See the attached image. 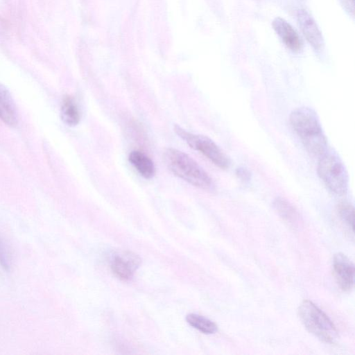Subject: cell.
Listing matches in <instances>:
<instances>
[{
	"instance_id": "obj_10",
	"label": "cell",
	"mask_w": 355,
	"mask_h": 355,
	"mask_svg": "<svg viewBox=\"0 0 355 355\" xmlns=\"http://www.w3.org/2000/svg\"><path fill=\"white\" fill-rule=\"evenodd\" d=\"M0 119L6 124L15 126L17 123L16 106L6 86L0 84Z\"/></svg>"
},
{
	"instance_id": "obj_17",
	"label": "cell",
	"mask_w": 355,
	"mask_h": 355,
	"mask_svg": "<svg viewBox=\"0 0 355 355\" xmlns=\"http://www.w3.org/2000/svg\"><path fill=\"white\" fill-rule=\"evenodd\" d=\"M236 175L243 181H248L250 180V172L245 168H239L236 170Z\"/></svg>"
},
{
	"instance_id": "obj_16",
	"label": "cell",
	"mask_w": 355,
	"mask_h": 355,
	"mask_svg": "<svg viewBox=\"0 0 355 355\" xmlns=\"http://www.w3.org/2000/svg\"><path fill=\"white\" fill-rule=\"evenodd\" d=\"M0 265L5 270H10L11 256L8 246L0 234Z\"/></svg>"
},
{
	"instance_id": "obj_4",
	"label": "cell",
	"mask_w": 355,
	"mask_h": 355,
	"mask_svg": "<svg viewBox=\"0 0 355 355\" xmlns=\"http://www.w3.org/2000/svg\"><path fill=\"white\" fill-rule=\"evenodd\" d=\"M318 173L327 187L337 195L345 194L348 189V175L340 159L327 152L320 156Z\"/></svg>"
},
{
	"instance_id": "obj_6",
	"label": "cell",
	"mask_w": 355,
	"mask_h": 355,
	"mask_svg": "<svg viewBox=\"0 0 355 355\" xmlns=\"http://www.w3.org/2000/svg\"><path fill=\"white\" fill-rule=\"evenodd\" d=\"M297 21L304 37L318 52L323 50L324 41L322 32L312 15L306 9L302 8L297 11Z\"/></svg>"
},
{
	"instance_id": "obj_18",
	"label": "cell",
	"mask_w": 355,
	"mask_h": 355,
	"mask_svg": "<svg viewBox=\"0 0 355 355\" xmlns=\"http://www.w3.org/2000/svg\"><path fill=\"white\" fill-rule=\"evenodd\" d=\"M354 0H345L346 6L349 8V10L352 13L354 12Z\"/></svg>"
},
{
	"instance_id": "obj_2",
	"label": "cell",
	"mask_w": 355,
	"mask_h": 355,
	"mask_svg": "<svg viewBox=\"0 0 355 355\" xmlns=\"http://www.w3.org/2000/svg\"><path fill=\"white\" fill-rule=\"evenodd\" d=\"M164 161L168 168L177 176L205 190H212L214 184L209 174L190 156L175 148H168L164 153Z\"/></svg>"
},
{
	"instance_id": "obj_5",
	"label": "cell",
	"mask_w": 355,
	"mask_h": 355,
	"mask_svg": "<svg viewBox=\"0 0 355 355\" xmlns=\"http://www.w3.org/2000/svg\"><path fill=\"white\" fill-rule=\"evenodd\" d=\"M174 131L191 148L200 152L216 166L220 168H228L230 158L210 138L187 132L180 126L174 125Z\"/></svg>"
},
{
	"instance_id": "obj_8",
	"label": "cell",
	"mask_w": 355,
	"mask_h": 355,
	"mask_svg": "<svg viewBox=\"0 0 355 355\" xmlns=\"http://www.w3.org/2000/svg\"><path fill=\"white\" fill-rule=\"evenodd\" d=\"M141 263L139 257L130 252L115 254L111 260L112 272L121 280H130Z\"/></svg>"
},
{
	"instance_id": "obj_9",
	"label": "cell",
	"mask_w": 355,
	"mask_h": 355,
	"mask_svg": "<svg viewBox=\"0 0 355 355\" xmlns=\"http://www.w3.org/2000/svg\"><path fill=\"white\" fill-rule=\"evenodd\" d=\"M272 26L284 45L294 53L302 51L303 43L295 29L282 17H277L272 22Z\"/></svg>"
},
{
	"instance_id": "obj_3",
	"label": "cell",
	"mask_w": 355,
	"mask_h": 355,
	"mask_svg": "<svg viewBox=\"0 0 355 355\" xmlns=\"http://www.w3.org/2000/svg\"><path fill=\"white\" fill-rule=\"evenodd\" d=\"M298 315L305 328L320 340L332 343L337 338L333 322L311 301L306 300L300 304Z\"/></svg>"
},
{
	"instance_id": "obj_12",
	"label": "cell",
	"mask_w": 355,
	"mask_h": 355,
	"mask_svg": "<svg viewBox=\"0 0 355 355\" xmlns=\"http://www.w3.org/2000/svg\"><path fill=\"white\" fill-rule=\"evenodd\" d=\"M130 162L139 173L146 179H151L155 174L153 162L146 154L139 150H133L129 154Z\"/></svg>"
},
{
	"instance_id": "obj_13",
	"label": "cell",
	"mask_w": 355,
	"mask_h": 355,
	"mask_svg": "<svg viewBox=\"0 0 355 355\" xmlns=\"http://www.w3.org/2000/svg\"><path fill=\"white\" fill-rule=\"evenodd\" d=\"M60 115L62 121L70 126L76 125L80 121V112L77 104L71 96H66L62 103Z\"/></svg>"
},
{
	"instance_id": "obj_15",
	"label": "cell",
	"mask_w": 355,
	"mask_h": 355,
	"mask_svg": "<svg viewBox=\"0 0 355 355\" xmlns=\"http://www.w3.org/2000/svg\"><path fill=\"white\" fill-rule=\"evenodd\" d=\"M338 212L342 222L349 229V230L354 234V207L347 202H342L338 206Z\"/></svg>"
},
{
	"instance_id": "obj_14",
	"label": "cell",
	"mask_w": 355,
	"mask_h": 355,
	"mask_svg": "<svg viewBox=\"0 0 355 355\" xmlns=\"http://www.w3.org/2000/svg\"><path fill=\"white\" fill-rule=\"evenodd\" d=\"M186 320L191 327L205 334H212L218 330V327L214 322L198 314H188Z\"/></svg>"
},
{
	"instance_id": "obj_7",
	"label": "cell",
	"mask_w": 355,
	"mask_h": 355,
	"mask_svg": "<svg viewBox=\"0 0 355 355\" xmlns=\"http://www.w3.org/2000/svg\"><path fill=\"white\" fill-rule=\"evenodd\" d=\"M333 271L339 287L344 291H350L354 283V266L343 253H337L333 258Z\"/></svg>"
},
{
	"instance_id": "obj_1",
	"label": "cell",
	"mask_w": 355,
	"mask_h": 355,
	"mask_svg": "<svg viewBox=\"0 0 355 355\" xmlns=\"http://www.w3.org/2000/svg\"><path fill=\"white\" fill-rule=\"evenodd\" d=\"M289 121L309 153L320 157L327 152V141L313 110L306 107L295 109L291 113Z\"/></svg>"
},
{
	"instance_id": "obj_11",
	"label": "cell",
	"mask_w": 355,
	"mask_h": 355,
	"mask_svg": "<svg viewBox=\"0 0 355 355\" xmlns=\"http://www.w3.org/2000/svg\"><path fill=\"white\" fill-rule=\"evenodd\" d=\"M273 207L277 214L293 228L300 224V215L294 206L286 199L278 197L273 201Z\"/></svg>"
}]
</instances>
